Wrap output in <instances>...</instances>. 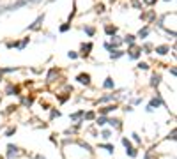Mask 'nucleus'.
Masks as SVG:
<instances>
[{
    "mask_svg": "<svg viewBox=\"0 0 177 159\" xmlns=\"http://www.w3.org/2000/svg\"><path fill=\"white\" fill-rule=\"evenodd\" d=\"M43 23H44V14H41V16H37V18H36V21H34L32 25H28V27H27V30H30V32H34V30H39Z\"/></svg>",
    "mask_w": 177,
    "mask_h": 159,
    "instance_id": "nucleus-1",
    "label": "nucleus"
},
{
    "mask_svg": "<svg viewBox=\"0 0 177 159\" xmlns=\"http://www.w3.org/2000/svg\"><path fill=\"white\" fill-rule=\"evenodd\" d=\"M32 103H34V97H22V104H25L27 108H30Z\"/></svg>",
    "mask_w": 177,
    "mask_h": 159,
    "instance_id": "nucleus-25",
    "label": "nucleus"
},
{
    "mask_svg": "<svg viewBox=\"0 0 177 159\" xmlns=\"http://www.w3.org/2000/svg\"><path fill=\"white\" fill-rule=\"evenodd\" d=\"M18 108V106H14V104H11V106H7V113H11V111H14Z\"/></svg>",
    "mask_w": 177,
    "mask_h": 159,
    "instance_id": "nucleus-39",
    "label": "nucleus"
},
{
    "mask_svg": "<svg viewBox=\"0 0 177 159\" xmlns=\"http://www.w3.org/2000/svg\"><path fill=\"white\" fill-rule=\"evenodd\" d=\"M143 2H145V4H147V5H154L156 2H158V0H143Z\"/></svg>",
    "mask_w": 177,
    "mask_h": 159,
    "instance_id": "nucleus-41",
    "label": "nucleus"
},
{
    "mask_svg": "<svg viewBox=\"0 0 177 159\" xmlns=\"http://www.w3.org/2000/svg\"><path fill=\"white\" fill-rule=\"evenodd\" d=\"M106 122H108V117H106V115H99L98 119H96V122H94V124H96L98 127H105V125H106Z\"/></svg>",
    "mask_w": 177,
    "mask_h": 159,
    "instance_id": "nucleus-16",
    "label": "nucleus"
},
{
    "mask_svg": "<svg viewBox=\"0 0 177 159\" xmlns=\"http://www.w3.org/2000/svg\"><path fill=\"white\" fill-rule=\"evenodd\" d=\"M83 30H85V34H87V36H90V37L96 34V28H94V27H89V25H87V27H83Z\"/></svg>",
    "mask_w": 177,
    "mask_h": 159,
    "instance_id": "nucleus-26",
    "label": "nucleus"
},
{
    "mask_svg": "<svg viewBox=\"0 0 177 159\" xmlns=\"http://www.w3.org/2000/svg\"><path fill=\"white\" fill-rule=\"evenodd\" d=\"M94 119H96V113H94V111L83 113V122H85V120H94Z\"/></svg>",
    "mask_w": 177,
    "mask_h": 159,
    "instance_id": "nucleus-24",
    "label": "nucleus"
},
{
    "mask_svg": "<svg viewBox=\"0 0 177 159\" xmlns=\"http://www.w3.org/2000/svg\"><path fill=\"white\" fill-rule=\"evenodd\" d=\"M142 51H143V53H152V44H151V42H145L143 48H142Z\"/></svg>",
    "mask_w": 177,
    "mask_h": 159,
    "instance_id": "nucleus-29",
    "label": "nucleus"
},
{
    "mask_svg": "<svg viewBox=\"0 0 177 159\" xmlns=\"http://www.w3.org/2000/svg\"><path fill=\"white\" fill-rule=\"evenodd\" d=\"M106 124H110L112 125V129H120V127H122V120H119V119H108V122Z\"/></svg>",
    "mask_w": 177,
    "mask_h": 159,
    "instance_id": "nucleus-13",
    "label": "nucleus"
},
{
    "mask_svg": "<svg viewBox=\"0 0 177 159\" xmlns=\"http://www.w3.org/2000/svg\"><path fill=\"white\" fill-rule=\"evenodd\" d=\"M69 28H71V23H64V25H60V28H59V30L62 32V34H64V32H67Z\"/></svg>",
    "mask_w": 177,
    "mask_h": 159,
    "instance_id": "nucleus-33",
    "label": "nucleus"
},
{
    "mask_svg": "<svg viewBox=\"0 0 177 159\" xmlns=\"http://www.w3.org/2000/svg\"><path fill=\"white\" fill-rule=\"evenodd\" d=\"M96 13H98V14H103V13H105V5L98 4V5H96Z\"/></svg>",
    "mask_w": 177,
    "mask_h": 159,
    "instance_id": "nucleus-34",
    "label": "nucleus"
},
{
    "mask_svg": "<svg viewBox=\"0 0 177 159\" xmlns=\"http://www.w3.org/2000/svg\"><path fill=\"white\" fill-rule=\"evenodd\" d=\"M140 55H142V48H138V46H129V51H128V57H129V58L137 60V58H140Z\"/></svg>",
    "mask_w": 177,
    "mask_h": 159,
    "instance_id": "nucleus-3",
    "label": "nucleus"
},
{
    "mask_svg": "<svg viewBox=\"0 0 177 159\" xmlns=\"http://www.w3.org/2000/svg\"><path fill=\"white\" fill-rule=\"evenodd\" d=\"M67 57H69L71 60H75V58H78V53H76V51H69V53H67Z\"/></svg>",
    "mask_w": 177,
    "mask_h": 159,
    "instance_id": "nucleus-38",
    "label": "nucleus"
},
{
    "mask_svg": "<svg viewBox=\"0 0 177 159\" xmlns=\"http://www.w3.org/2000/svg\"><path fill=\"white\" fill-rule=\"evenodd\" d=\"M76 80H78V83H81V85H90V74H89V72H80L78 76H76Z\"/></svg>",
    "mask_w": 177,
    "mask_h": 159,
    "instance_id": "nucleus-8",
    "label": "nucleus"
},
{
    "mask_svg": "<svg viewBox=\"0 0 177 159\" xmlns=\"http://www.w3.org/2000/svg\"><path fill=\"white\" fill-rule=\"evenodd\" d=\"M5 94L7 95H20V87H14L13 83H9L5 87Z\"/></svg>",
    "mask_w": 177,
    "mask_h": 159,
    "instance_id": "nucleus-10",
    "label": "nucleus"
},
{
    "mask_svg": "<svg viewBox=\"0 0 177 159\" xmlns=\"http://www.w3.org/2000/svg\"><path fill=\"white\" fill-rule=\"evenodd\" d=\"M113 87H115V83H113V78H105V81H103V89L106 90H113Z\"/></svg>",
    "mask_w": 177,
    "mask_h": 159,
    "instance_id": "nucleus-14",
    "label": "nucleus"
},
{
    "mask_svg": "<svg viewBox=\"0 0 177 159\" xmlns=\"http://www.w3.org/2000/svg\"><path fill=\"white\" fill-rule=\"evenodd\" d=\"M14 133H16V127H9V129L5 131V134H4V136H7V138H9V136H13Z\"/></svg>",
    "mask_w": 177,
    "mask_h": 159,
    "instance_id": "nucleus-35",
    "label": "nucleus"
},
{
    "mask_svg": "<svg viewBox=\"0 0 177 159\" xmlns=\"http://www.w3.org/2000/svg\"><path fill=\"white\" fill-rule=\"evenodd\" d=\"M137 67H138L140 71H147V69H149V64H147V62H138Z\"/></svg>",
    "mask_w": 177,
    "mask_h": 159,
    "instance_id": "nucleus-31",
    "label": "nucleus"
},
{
    "mask_svg": "<svg viewBox=\"0 0 177 159\" xmlns=\"http://www.w3.org/2000/svg\"><path fill=\"white\" fill-rule=\"evenodd\" d=\"M170 74H172V76H175V74H177V69H175V67H174V66H172V67H170Z\"/></svg>",
    "mask_w": 177,
    "mask_h": 159,
    "instance_id": "nucleus-42",
    "label": "nucleus"
},
{
    "mask_svg": "<svg viewBox=\"0 0 177 159\" xmlns=\"http://www.w3.org/2000/svg\"><path fill=\"white\" fill-rule=\"evenodd\" d=\"M18 154H20V148H18L16 145H13V143H9V145H7V157H9V159H14Z\"/></svg>",
    "mask_w": 177,
    "mask_h": 159,
    "instance_id": "nucleus-5",
    "label": "nucleus"
},
{
    "mask_svg": "<svg viewBox=\"0 0 177 159\" xmlns=\"http://www.w3.org/2000/svg\"><path fill=\"white\" fill-rule=\"evenodd\" d=\"M92 42H81V46H80V55L81 57H89L90 55V51H92Z\"/></svg>",
    "mask_w": 177,
    "mask_h": 159,
    "instance_id": "nucleus-2",
    "label": "nucleus"
},
{
    "mask_svg": "<svg viewBox=\"0 0 177 159\" xmlns=\"http://www.w3.org/2000/svg\"><path fill=\"white\" fill-rule=\"evenodd\" d=\"M154 51L158 53V55H166V53L170 51V46H166V44H160V46H156Z\"/></svg>",
    "mask_w": 177,
    "mask_h": 159,
    "instance_id": "nucleus-12",
    "label": "nucleus"
},
{
    "mask_svg": "<svg viewBox=\"0 0 177 159\" xmlns=\"http://www.w3.org/2000/svg\"><path fill=\"white\" fill-rule=\"evenodd\" d=\"M99 148H105L108 154H113V152H115V147H113L112 143H101V145H99Z\"/></svg>",
    "mask_w": 177,
    "mask_h": 159,
    "instance_id": "nucleus-22",
    "label": "nucleus"
},
{
    "mask_svg": "<svg viewBox=\"0 0 177 159\" xmlns=\"http://www.w3.org/2000/svg\"><path fill=\"white\" fill-rule=\"evenodd\" d=\"M0 81H2V72H0Z\"/></svg>",
    "mask_w": 177,
    "mask_h": 159,
    "instance_id": "nucleus-48",
    "label": "nucleus"
},
{
    "mask_svg": "<svg viewBox=\"0 0 177 159\" xmlns=\"http://www.w3.org/2000/svg\"><path fill=\"white\" fill-rule=\"evenodd\" d=\"M39 2H43V0H27V4H39Z\"/></svg>",
    "mask_w": 177,
    "mask_h": 159,
    "instance_id": "nucleus-43",
    "label": "nucleus"
},
{
    "mask_svg": "<svg viewBox=\"0 0 177 159\" xmlns=\"http://www.w3.org/2000/svg\"><path fill=\"white\" fill-rule=\"evenodd\" d=\"M120 44H122V39H120L119 36H112V42H110V46H112L113 50H117Z\"/></svg>",
    "mask_w": 177,
    "mask_h": 159,
    "instance_id": "nucleus-18",
    "label": "nucleus"
},
{
    "mask_svg": "<svg viewBox=\"0 0 177 159\" xmlns=\"http://www.w3.org/2000/svg\"><path fill=\"white\" fill-rule=\"evenodd\" d=\"M131 4L135 9H142V4H140V0H131Z\"/></svg>",
    "mask_w": 177,
    "mask_h": 159,
    "instance_id": "nucleus-36",
    "label": "nucleus"
},
{
    "mask_svg": "<svg viewBox=\"0 0 177 159\" xmlns=\"http://www.w3.org/2000/svg\"><path fill=\"white\" fill-rule=\"evenodd\" d=\"M105 48H106V50H108V51H112V50H113V48H112V46H110V42H105Z\"/></svg>",
    "mask_w": 177,
    "mask_h": 159,
    "instance_id": "nucleus-44",
    "label": "nucleus"
},
{
    "mask_svg": "<svg viewBox=\"0 0 177 159\" xmlns=\"http://www.w3.org/2000/svg\"><path fill=\"white\" fill-rule=\"evenodd\" d=\"M154 18H156V13H154V9H149L147 13H142L140 14V19H145L147 23H151V21H154Z\"/></svg>",
    "mask_w": 177,
    "mask_h": 159,
    "instance_id": "nucleus-6",
    "label": "nucleus"
},
{
    "mask_svg": "<svg viewBox=\"0 0 177 159\" xmlns=\"http://www.w3.org/2000/svg\"><path fill=\"white\" fill-rule=\"evenodd\" d=\"M112 134H113V133H112L110 129H103V131L99 133V136L103 138V140H110V138H112Z\"/></svg>",
    "mask_w": 177,
    "mask_h": 159,
    "instance_id": "nucleus-23",
    "label": "nucleus"
},
{
    "mask_svg": "<svg viewBox=\"0 0 177 159\" xmlns=\"http://www.w3.org/2000/svg\"><path fill=\"white\" fill-rule=\"evenodd\" d=\"M124 55V51H120V50H112L110 51V58L112 60H117V58H120Z\"/></svg>",
    "mask_w": 177,
    "mask_h": 159,
    "instance_id": "nucleus-20",
    "label": "nucleus"
},
{
    "mask_svg": "<svg viewBox=\"0 0 177 159\" xmlns=\"http://www.w3.org/2000/svg\"><path fill=\"white\" fill-rule=\"evenodd\" d=\"M28 42H30V39H28V37H25L23 41H20V42H18V50H23V48L28 44Z\"/></svg>",
    "mask_w": 177,
    "mask_h": 159,
    "instance_id": "nucleus-27",
    "label": "nucleus"
},
{
    "mask_svg": "<svg viewBox=\"0 0 177 159\" xmlns=\"http://www.w3.org/2000/svg\"><path fill=\"white\" fill-rule=\"evenodd\" d=\"M105 34L110 36V37L115 36V34H117V27H115V25H105Z\"/></svg>",
    "mask_w": 177,
    "mask_h": 159,
    "instance_id": "nucleus-19",
    "label": "nucleus"
},
{
    "mask_svg": "<svg viewBox=\"0 0 177 159\" xmlns=\"http://www.w3.org/2000/svg\"><path fill=\"white\" fill-rule=\"evenodd\" d=\"M149 85L152 89H158L160 85H161V74L160 72H154L152 76H151V81H149Z\"/></svg>",
    "mask_w": 177,
    "mask_h": 159,
    "instance_id": "nucleus-4",
    "label": "nucleus"
},
{
    "mask_svg": "<svg viewBox=\"0 0 177 159\" xmlns=\"http://www.w3.org/2000/svg\"><path fill=\"white\" fill-rule=\"evenodd\" d=\"M55 76H59V69H57V67H53V69H50V72H48V76H46V81H48V83H51V81H55Z\"/></svg>",
    "mask_w": 177,
    "mask_h": 159,
    "instance_id": "nucleus-15",
    "label": "nucleus"
},
{
    "mask_svg": "<svg viewBox=\"0 0 177 159\" xmlns=\"http://www.w3.org/2000/svg\"><path fill=\"white\" fill-rule=\"evenodd\" d=\"M149 34H151V28H149V27H143V28L138 30V37H140V39H145Z\"/></svg>",
    "mask_w": 177,
    "mask_h": 159,
    "instance_id": "nucleus-21",
    "label": "nucleus"
},
{
    "mask_svg": "<svg viewBox=\"0 0 177 159\" xmlns=\"http://www.w3.org/2000/svg\"><path fill=\"white\" fill-rule=\"evenodd\" d=\"M83 113H85V110H78V111H75V113H71V115H69L71 122L80 124V122H81V119H83Z\"/></svg>",
    "mask_w": 177,
    "mask_h": 159,
    "instance_id": "nucleus-7",
    "label": "nucleus"
},
{
    "mask_svg": "<svg viewBox=\"0 0 177 159\" xmlns=\"http://www.w3.org/2000/svg\"><path fill=\"white\" fill-rule=\"evenodd\" d=\"M142 101H143V97H137V99H133L131 103H133V104H140Z\"/></svg>",
    "mask_w": 177,
    "mask_h": 159,
    "instance_id": "nucleus-40",
    "label": "nucleus"
},
{
    "mask_svg": "<svg viewBox=\"0 0 177 159\" xmlns=\"http://www.w3.org/2000/svg\"><path fill=\"white\" fill-rule=\"evenodd\" d=\"M117 108H119L117 104H108V106H105V108H99V115H108L112 111H115Z\"/></svg>",
    "mask_w": 177,
    "mask_h": 159,
    "instance_id": "nucleus-11",
    "label": "nucleus"
},
{
    "mask_svg": "<svg viewBox=\"0 0 177 159\" xmlns=\"http://www.w3.org/2000/svg\"><path fill=\"white\" fill-rule=\"evenodd\" d=\"M59 117H60V111L59 110H51V113H50V120H53V119H59Z\"/></svg>",
    "mask_w": 177,
    "mask_h": 159,
    "instance_id": "nucleus-30",
    "label": "nucleus"
},
{
    "mask_svg": "<svg viewBox=\"0 0 177 159\" xmlns=\"http://www.w3.org/2000/svg\"><path fill=\"white\" fill-rule=\"evenodd\" d=\"M126 154H128L129 157H137V156H138L137 148H133V147H131V148H126Z\"/></svg>",
    "mask_w": 177,
    "mask_h": 159,
    "instance_id": "nucleus-28",
    "label": "nucleus"
},
{
    "mask_svg": "<svg viewBox=\"0 0 177 159\" xmlns=\"http://www.w3.org/2000/svg\"><path fill=\"white\" fill-rule=\"evenodd\" d=\"M143 159H151V154L147 152V154H145V156H143Z\"/></svg>",
    "mask_w": 177,
    "mask_h": 159,
    "instance_id": "nucleus-46",
    "label": "nucleus"
},
{
    "mask_svg": "<svg viewBox=\"0 0 177 159\" xmlns=\"http://www.w3.org/2000/svg\"><path fill=\"white\" fill-rule=\"evenodd\" d=\"M113 99H117V94H115V92L106 94V95H101V97L98 99V103H99V104H103V103H108V101H113Z\"/></svg>",
    "mask_w": 177,
    "mask_h": 159,
    "instance_id": "nucleus-9",
    "label": "nucleus"
},
{
    "mask_svg": "<svg viewBox=\"0 0 177 159\" xmlns=\"http://www.w3.org/2000/svg\"><path fill=\"white\" fill-rule=\"evenodd\" d=\"M122 145L126 147V148H131V142L128 140V138H122Z\"/></svg>",
    "mask_w": 177,
    "mask_h": 159,
    "instance_id": "nucleus-37",
    "label": "nucleus"
},
{
    "mask_svg": "<svg viewBox=\"0 0 177 159\" xmlns=\"http://www.w3.org/2000/svg\"><path fill=\"white\" fill-rule=\"evenodd\" d=\"M0 159H2V156H0Z\"/></svg>",
    "mask_w": 177,
    "mask_h": 159,
    "instance_id": "nucleus-50",
    "label": "nucleus"
},
{
    "mask_svg": "<svg viewBox=\"0 0 177 159\" xmlns=\"http://www.w3.org/2000/svg\"><path fill=\"white\" fill-rule=\"evenodd\" d=\"M165 2H172V0H165Z\"/></svg>",
    "mask_w": 177,
    "mask_h": 159,
    "instance_id": "nucleus-49",
    "label": "nucleus"
},
{
    "mask_svg": "<svg viewBox=\"0 0 177 159\" xmlns=\"http://www.w3.org/2000/svg\"><path fill=\"white\" fill-rule=\"evenodd\" d=\"M131 138H133V142H135V143H138V145L142 143V138H140V134H137V133H133V134H131Z\"/></svg>",
    "mask_w": 177,
    "mask_h": 159,
    "instance_id": "nucleus-32",
    "label": "nucleus"
},
{
    "mask_svg": "<svg viewBox=\"0 0 177 159\" xmlns=\"http://www.w3.org/2000/svg\"><path fill=\"white\" fill-rule=\"evenodd\" d=\"M122 42H126L128 46H135V42H137V36H133V34H128L126 37L122 39Z\"/></svg>",
    "mask_w": 177,
    "mask_h": 159,
    "instance_id": "nucleus-17",
    "label": "nucleus"
},
{
    "mask_svg": "<svg viewBox=\"0 0 177 159\" xmlns=\"http://www.w3.org/2000/svg\"><path fill=\"white\" fill-rule=\"evenodd\" d=\"M124 111H126V113H128V111H133V106H126V108H124Z\"/></svg>",
    "mask_w": 177,
    "mask_h": 159,
    "instance_id": "nucleus-45",
    "label": "nucleus"
},
{
    "mask_svg": "<svg viewBox=\"0 0 177 159\" xmlns=\"http://www.w3.org/2000/svg\"><path fill=\"white\" fill-rule=\"evenodd\" d=\"M36 159H46V157H44V156H41V154H39V156H36Z\"/></svg>",
    "mask_w": 177,
    "mask_h": 159,
    "instance_id": "nucleus-47",
    "label": "nucleus"
}]
</instances>
